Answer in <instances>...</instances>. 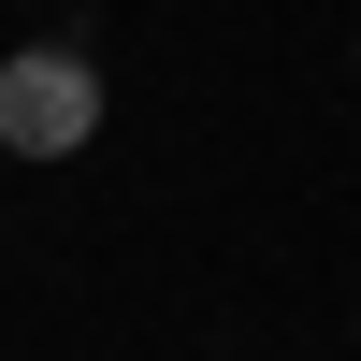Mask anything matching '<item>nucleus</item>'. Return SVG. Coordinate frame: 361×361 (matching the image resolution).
<instances>
[{
	"instance_id": "nucleus-1",
	"label": "nucleus",
	"mask_w": 361,
	"mask_h": 361,
	"mask_svg": "<svg viewBox=\"0 0 361 361\" xmlns=\"http://www.w3.org/2000/svg\"><path fill=\"white\" fill-rule=\"evenodd\" d=\"M0 145H15V159H73V145H102V58H87V44L0 58Z\"/></svg>"
}]
</instances>
